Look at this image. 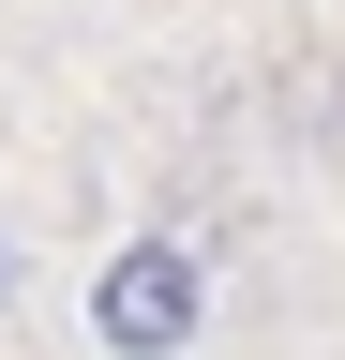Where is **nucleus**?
Masks as SVG:
<instances>
[{
	"mask_svg": "<svg viewBox=\"0 0 345 360\" xmlns=\"http://www.w3.org/2000/svg\"><path fill=\"white\" fill-rule=\"evenodd\" d=\"M210 330V255L195 240H120L91 270V345L105 360H181Z\"/></svg>",
	"mask_w": 345,
	"mask_h": 360,
	"instance_id": "nucleus-1",
	"label": "nucleus"
},
{
	"mask_svg": "<svg viewBox=\"0 0 345 360\" xmlns=\"http://www.w3.org/2000/svg\"><path fill=\"white\" fill-rule=\"evenodd\" d=\"M0 315H15V225H0Z\"/></svg>",
	"mask_w": 345,
	"mask_h": 360,
	"instance_id": "nucleus-2",
	"label": "nucleus"
}]
</instances>
